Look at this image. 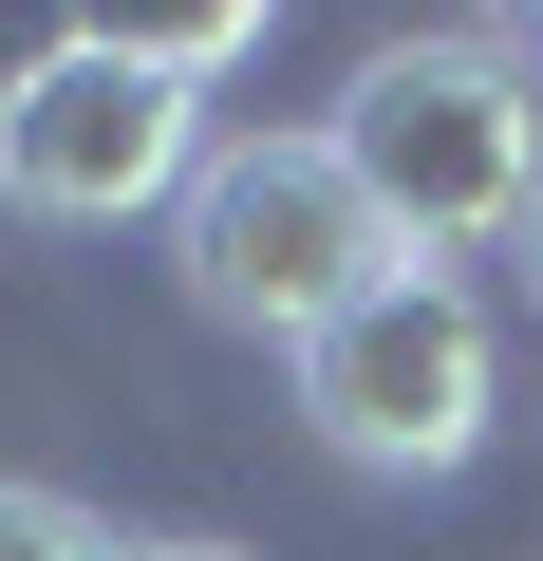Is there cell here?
<instances>
[{
	"label": "cell",
	"mask_w": 543,
	"mask_h": 561,
	"mask_svg": "<svg viewBox=\"0 0 543 561\" xmlns=\"http://www.w3.org/2000/svg\"><path fill=\"white\" fill-rule=\"evenodd\" d=\"M319 131H338V169L375 187V225L412 262L524 243V206H543V94H524L506 38H394V57H357V94Z\"/></svg>",
	"instance_id": "1"
},
{
	"label": "cell",
	"mask_w": 543,
	"mask_h": 561,
	"mask_svg": "<svg viewBox=\"0 0 543 561\" xmlns=\"http://www.w3.org/2000/svg\"><path fill=\"white\" fill-rule=\"evenodd\" d=\"M113 38H132V57H169V76L206 94L225 57H262V0H188V20H113Z\"/></svg>",
	"instance_id": "5"
},
{
	"label": "cell",
	"mask_w": 543,
	"mask_h": 561,
	"mask_svg": "<svg viewBox=\"0 0 543 561\" xmlns=\"http://www.w3.org/2000/svg\"><path fill=\"white\" fill-rule=\"evenodd\" d=\"M0 561H113V542H94L76 486H20V468H0Z\"/></svg>",
	"instance_id": "6"
},
{
	"label": "cell",
	"mask_w": 543,
	"mask_h": 561,
	"mask_svg": "<svg viewBox=\"0 0 543 561\" xmlns=\"http://www.w3.org/2000/svg\"><path fill=\"white\" fill-rule=\"evenodd\" d=\"M487 412H506V337L450 262H394L338 337H301V431L375 486H450L487 449Z\"/></svg>",
	"instance_id": "3"
},
{
	"label": "cell",
	"mask_w": 543,
	"mask_h": 561,
	"mask_svg": "<svg viewBox=\"0 0 543 561\" xmlns=\"http://www.w3.org/2000/svg\"><path fill=\"white\" fill-rule=\"evenodd\" d=\"M524 300H543V206H524Z\"/></svg>",
	"instance_id": "8"
},
{
	"label": "cell",
	"mask_w": 543,
	"mask_h": 561,
	"mask_svg": "<svg viewBox=\"0 0 543 561\" xmlns=\"http://www.w3.org/2000/svg\"><path fill=\"white\" fill-rule=\"evenodd\" d=\"M113 561H244V542H113Z\"/></svg>",
	"instance_id": "7"
},
{
	"label": "cell",
	"mask_w": 543,
	"mask_h": 561,
	"mask_svg": "<svg viewBox=\"0 0 543 561\" xmlns=\"http://www.w3.org/2000/svg\"><path fill=\"white\" fill-rule=\"evenodd\" d=\"M169 262H188V300L225 319V337H338L375 280L412 262L394 225H375V187L338 169V131H225L206 169H188V206H169Z\"/></svg>",
	"instance_id": "2"
},
{
	"label": "cell",
	"mask_w": 543,
	"mask_h": 561,
	"mask_svg": "<svg viewBox=\"0 0 543 561\" xmlns=\"http://www.w3.org/2000/svg\"><path fill=\"white\" fill-rule=\"evenodd\" d=\"M206 150H225L206 94H188L169 57H132L113 20H76V38H38L20 76H0V206H20V225H132V206H188Z\"/></svg>",
	"instance_id": "4"
}]
</instances>
